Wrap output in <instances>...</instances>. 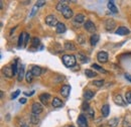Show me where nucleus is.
<instances>
[{
  "mask_svg": "<svg viewBox=\"0 0 131 127\" xmlns=\"http://www.w3.org/2000/svg\"><path fill=\"white\" fill-rule=\"evenodd\" d=\"M46 23L49 26H57L59 24V20L54 15H48L46 17Z\"/></svg>",
  "mask_w": 131,
  "mask_h": 127,
  "instance_id": "obj_2",
  "label": "nucleus"
},
{
  "mask_svg": "<svg viewBox=\"0 0 131 127\" xmlns=\"http://www.w3.org/2000/svg\"><path fill=\"white\" fill-rule=\"evenodd\" d=\"M31 45H32L33 48H37L39 46V38L38 37H33L32 41H31Z\"/></svg>",
  "mask_w": 131,
  "mask_h": 127,
  "instance_id": "obj_32",
  "label": "nucleus"
},
{
  "mask_svg": "<svg viewBox=\"0 0 131 127\" xmlns=\"http://www.w3.org/2000/svg\"><path fill=\"white\" fill-rule=\"evenodd\" d=\"M67 30V27H66V25L63 23V22H59V24L56 26V31L58 32V33H64V32Z\"/></svg>",
  "mask_w": 131,
  "mask_h": 127,
  "instance_id": "obj_17",
  "label": "nucleus"
},
{
  "mask_svg": "<svg viewBox=\"0 0 131 127\" xmlns=\"http://www.w3.org/2000/svg\"><path fill=\"white\" fill-rule=\"evenodd\" d=\"M17 28V26H15V27H14V28H12V29H11V31H10V34H12V33H13V32L15 31V29H16Z\"/></svg>",
  "mask_w": 131,
  "mask_h": 127,
  "instance_id": "obj_46",
  "label": "nucleus"
},
{
  "mask_svg": "<svg viewBox=\"0 0 131 127\" xmlns=\"http://www.w3.org/2000/svg\"><path fill=\"white\" fill-rule=\"evenodd\" d=\"M85 75H86L87 78H94V77H97V73L94 72L93 70H90V69L85 70Z\"/></svg>",
  "mask_w": 131,
  "mask_h": 127,
  "instance_id": "obj_20",
  "label": "nucleus"
},
{
  "mask_svg": "<svg viewBox=\"0 0 131 127\" xmlns=\"http://www.w3.org/2000/svg\"><path fill=\"white\" fill-rule=\"evenodd\" d=\"M24 45V32H21L18 37V47H21Z\"/></svg>",
  "mask_w": 131,
  "mask_h": 127,
  "instance_id": "obj_28",
  "label": "nucleus"
},
{
  "mask_svg": "<svg viewBox=\"0 0 131 127\" xmlns=\"http://www.w3.org/2000/svg\"><path fill=\"white\" fill-rule=\"evenodd\" d=\"M30 72L32 73L33 77H38V76L41 75V73H42V69H41L40 67L33 66L32 68H31V70H30Z\"/></svg>",
  "mask_w": 131,
  "mask_h": 127,
  "instance_id": "obj_12",
  "label": "nucleus"
},
{
  "mask_svg": "<svg viewBox=\"0 0 131 127\" xmlns=\"http://www.w3.org/2000/svg\"><path fill=\"white\" fill-rule=\"evenodd\" d=\"M94 95H95V92H93V91H91V90H86L85 93H84V99H85L86 101H88V100L92 99V98L94 97Z\"/></svg>",
  "mask_w": 131,
  "mask_h": 127,
  "instance_id": "obj_19",
  "label": "nucleus"
},
{
  "mask_svg": "<svg viewBox=\"0 0 131 127\" xmlns=\"http://www.w3.org/2000/svg\"><path fill=\"white\" fill-rule=\"evenodd\" d=\"M62 14H63V16H64L65 18H67V19H70V18H72V17H73V15H74V12H73V10H72V9H71L69 6H67L65 9L63 10Z\"/></svg>",
  "mask_w": 131,
  "mask_h": 127,
  "instance_id": "obj_8",
  "label": "nucleus"
},
{
  "mask_svg": "<svg viewBox=\"0 0 131 127\" xmlns=\"http://www.w3.org/2000/svg\"><path fill=\"white\" fill-rule=\"evenodd\" d=\"M49 98H50V95H49V94H48V93H43V94H41V95L39 96V101H40L43 105H47L48 102H49Z\"/></svg>",
  "mask_w": 131,
  "mask_h": 127,
  "instance_id": "obj_16",
  "label": "nucleus"
},
{
  "mask_svg": "<svg viewBox=\"0 0 131 127\" xmlns=\"http://www.w3.org/2000/svg\"><path fill=\"white\" fill-rule=\"evenodd\" d=\"M79 43H80V44H83V43H84V40H83V34H80V35H79Z\"/></svg>",
  "mask_w": 131,
  "mask_h": 127,
  "instance_id": "obj_44",
  "label": "nucleus"
},
{
  "mask_svg": "<svg viewBox=\"0 0 131 127\" xmlns=\"http://www.w3.org/2000/svg\"><path fill=\"white\" fill-rule=\"evenodd\" d=\"M93 85L96 87H102L104 85V80H99V81H94Z\"/></svg>",
  "mask_w": 131,
  "mask_h": 127,
  "instance_id": "obj_34",
  "label": "nucleus"
},
{
  "mask_svg": "<svg viewBox=\"0 0 131 127\" xmlns=\"http://www.w3.org/2000/svg\"><path fill=\"white\" fill-rule=\"evenodd\" d=\"M70 127H74V126H70Z\"/></svg>",
  "mask_w": 131,
  "mask_h": 127,
  "instance_id": "obj_48",
  "label": "nucleus"
},
{
  "mask_svg": "<svg viewBox=\"0 0 131 127\" xmlns=\"http://www.w3.org/2000/svg\"><path fill=\"white\" fill-rule=\"evenodd\" d=\"M118 123H119V119L118 118H112V119H110L109 121H108V125L110 127H116L118 125Z\"/></svg>",
  "mask_w": 131,
  "mask_h": 127,
  "instance_id": "obj_27",
  "label": "nucleus"
},
{
  "mask_svg": "<svg viewBox=\"0 0 131 127\" xmlns=\"http://www.w3.org/2000/svg\"><path fill=\"white\" fill-rule=\"evenodd\" d=\"M33 93H34V91H32V92H30V93H24L26 96H32L33 95Z\"/></svg>",
  "mask_w": 131,
  "mask_h": 127,
  "instance_id": "obj_45",
  "label": "nucleus"
},
{
  "mask_svg": "<svg viewBox=\"0 0 131 127\" xmlns=\"http://www.w3.org/2000/svg\"><path fill=\"white\" fill-rule=\"evenodd\" d=\"M78 125L80 127H88V121L84 114H80L78 118Z\"/></svg>",
  "mask_w": 131,
  "mask_h": 127,
  "instance_id": "obj_7",
  "label": "nucleus"
},
{
  "mask_svg": "<svg viewBox=\"0 0 131 127\" xmlns=\"http://www.w3.org/2000/svg\"><path fill=\"white\" fill-rule=\"evenodd\" d=\"M128 127H131V125H130V126H128Z\"/></svg>",
  "mask_w": 131,
  "mask_h": 127,
  "instance_id": "obj_49",
  "label": "nucleus"
},
{
  "mask_svg": "<svg viewBox=\"0 0 131 127\" xmlns=\"http://www.w3.org/2000/svg\"><path fill=\"white\" fill-rule=\"evenodd\" d=\"M99 41V35L98 34H93L92 36H91V38H90V43H91V46H96L97 45V43Z\"/></svg>",
  "mask_w": 131,
  "mask_h": 127,
  "instance_id": "obj_25",
  "label": "nucleus"
},
{
  "mask_svg": "<svg viewBox=\"0 0 131 127\" xmlns=\"http://www.w3.org/2000/svg\"><path fill=\"white\" fill-rule=\"evenodd\" d=\"M28 39H29V34H28V33H26V32H24V45H25V46L27 45Z\"/></svg>",
  "mask_w": 131,
  "mask_h": 127,
  "instance_id": "obj_38",
  "label": "nucleus"
},
{
  "mask_svg": "<svg viewBox=\"0 0 131 127\" xmlns=\"http://www.w3.org/2000/svg\"><path fill=\"white\" fill-rule=\"evenodd\" d=\"M124 77L126 78V80H128L129 82H131V75L130 74H125V75H124Z\"/></svg>",
  "mask_w": 131,
  "mask_h": 127,
  "instance_id": "obj_42",
  "label": "nucleus"
},
{
  "mask_svg": "<svg viewBox=\"0 0 131 127\" xmlns=\"http://www.w3.org/2000/svg\"><path fill=\"white\" fill-rule=\"evenodd\" d=\"M46 3H47V2H46V1H43V0H38V1L36 2V4H35V5H36L37 7H41V6L46 5Z\"/></svg>",
  "mask_w": 131,
  "mask_h": 127,
  "instance_id": "obj_37",
  "label": "nucleus"
},
{
  "mask_svg": "<svg viewBox=\"0 0 131 127\" xmlns=\"http://www.w3.org/2000/svg\"><path fill=\"white\" fill-rule=\"evenodd\" d=\"M2 72H3V74L5 75V77H7V78H12V77L14 76L12 69H11L10 67H8V66L4 67L3 70H2Z\"/></svg>",
  "mask_w": 131,
  "mask_h": 127,
  "instance_id": "obj_10",
  "label": "nucleus"
},
{
  "mask_svg": "<svg viewBox=\"0 0 131 127\" xmlns=\"http://www.w3.org/2000/svg\"><path fill=\"white\" fill-rule=\"evenodd\" d=\"M125 98H126V101H127L128 103H131V91L126 92V94H125Z\"/></svg>",
  "mask_w": 131,
  "mask_h": 127,
  "instance_id": "obj_36",
  "label": "nucleus"
},
{
  "mask_svg": "<svg viewBox=\"0 0 131 127\" xmlns=\"http://www.w3.org/2000/svg\"><path fill=\"white\" fill-rule=\"evenodd\" d=\"M11 69H12V71H13V74H14V75H16L17 73H18L19 69L17 68V62L16 61H14V62H13L12 66H11Z\"/></svg>",
  "mask_w": 131,
  "mask_h": 127,
  "instance_id": "obj_31",
  "label": "nucleus"
},
{
  "mask_svg": "<svg viewBox=\"0 0 131 127\" xmlns=\"http://www.w3.org/2000/svg\"><path fill=\"white\" fill-rule=\"evenodd\" d=\"M70 92H71V86H70V85H65V86H63L62 89H61V94H62L63 97H65V98H68V97H69Z\"/></svg>",
  "mask_w": 131,
  "mask_h": 127,
  "instance_id": "obj_9",
  "label": "nucleus"
},
{
  "mask_svg": "<svg viewBox=\"0 0 131 127\" xmlns=\"http://www.w3.org/2000/svg\"><path fill=\"white\" fill-rule=\"evenodd\" d=\"M84 27L87 31L89 32H94L96 31V25L94 24V22H92L91 20H87L85 23H84Z\"/></svg>",
  "mask_w": 131,
  "mask_h": 127,
  "instance_id": "obj_4",
  "label": "nucleus"
},
{
  "mask_svg": "<svg viewBox=\"0 0 131 127\" xmlns=\"http://www.w3.org/2000/svg\"><path fill=\"white\" fill-rule=\"evenodd\" d=\"M90 109V106H89V103L88 102H84L82 105V110L83 111H87L88 112V110Z\"/></svg>",
  "mask_w": 131,
  "mask_h": 127,
  "instance_id": "obj_35",
  "label": "nucleus"
},
{
  "mask_svg": "<svg viewBox=\"0 0 131 127\" xmlns=\"http://www.w3.org/2000/svg\"><path fill=\"white\" fill-rule=\"evenodd\" d=\"M19 94H20V91H19V90H16L14 93H12V95H11V99H15Z\"/></svg>",
  "mask_w": 131,
  "mask_h": 127,
  "instance_id": "obj_40",
  "label": "nucleus"
},
{
  "mask_svg": "<svg viewBox=\"0 0 131 127\" xmlns=\"http://www.w3.org/2000/svg\"><path fill=\"white\" fill-rule=\"evenodd\" d=\"M79 59H80V61H81L82 63H88V58H87L86 56H84L82 52L79 54Z\"/></svg>",
  "mask_w": 131,
  "mask_h": 127,
  "instance_id": "obj_33",
  "label": "nucleus"
},
{
  "mask_svg": "<svg viewBox=\"0 0 131 127\" xmlns=\"http://www.w3.org/2000/svg\"><path fill=\"white\" fill-rule=\"evenodd\" d=\"M113 101H114L117 105H119V106H124V105H125V103H124V101H123V99H122V96L119 95V94L114 95Z\"/></svg>",
  "mask_w": 131,
  "mask_h": 127,
  "instance_id": "obj_14",
  "label": "nucleus"
},
{
  "mask_svg": "<svg viewBox=\"0 0 131 127\" xmlns=\"http://www.w3.org/2000/svg\"><path fill=\"white\" fill-rule=\"evenodd\" d=\"M76 62H77V60H76V57L74 55H65V56H63V63L68 68L74 67L76 65Z\"/></svg>",
  "mask_w": 131,
  "mask_h": 127,
  "instance_id": "obj_1",
  "label": "nucleus"
},
{
  "mask_svg": "<svg viewBox=\"0 0 131 127\" xmlns=\"http://www.w3.org/2000/svg\"><path fill=\"white\" fill-rule=\"evenodd\" d=\"M32 79H33L32 73H31L30 71L27 72V73L25 74V80H26V82H27V83H31V82H32Z\"/></svg>",
  "mask_w": 131,
  "mask_h": 127,
  "instance_id": "obj_29",
  "label": "nucleus"
},
{
  "mask_svg": "<svg viewBox=\"0 0 131 127\" xmlns=\"http://www.w3.org/2000/svg\"><path fill=\"white\" fill-rule=\"evenodd\" d=\"M108 8H109V10H110L111 12H113V13H117V12H118V9H117V7H116V5L114 4L113 1H109V2H108Z\"/></svg>",
  "mask_w": 131,
  "mask_h": 127,
  "instance_id": "obj_22",
  "label": "nucleus"
},
{
  "mask_svg": "<svg viewBox=\"0 0 131 127\" xmlns=\"http://www.w3.org/2000/svg\"><path fill=\"white\" fill-rule=\"evenodd\" d=\"M21 3L22 4H28V3H30V1H22Z\"/></svg>",
  "mask_w": 131,
  "mask_h": 127,
  "instance_id": "obj_47",
  "label": "nucleus"
},
{
  "mask_svg": "<svg viewBox=\"0 0 131 127\" xmlns=\"http://www.w3.org/2000/svg\"><path fill=\"white\" fill-rule=\"evenodd\" d=\"M42 110H43V107H42V105H41L40 103H38V102H34L32 104V106H31L32 114L38 115V114H40V113L42 112Z\"/></svg>",
  "mask_w": 131,
  "mask_h": 127,
  "instance_id": "obj_3",
  "label": "nucleus"
},
{
  "mask_svg": "<svg viewBox=\"0 0 131 127\" xmlns=\"http://www.w3.org/2000/svg\"><path fill=\"white\" fill-rule=\"evenodd\" d=\"M92 68L93 69H95V70H97V71H99V72H101V73H104V74H106L107 72L102 68V67H100L99 65H97V64H93L92 65Z\"/></svg>",
  "mask_w": 131,
  "mask_h": 127,
  "instance_id": "obj_30",
  "label": "nucleus"
},
{
  "mask_svg": "<svg viewBox=\"0 0 131 127\" xmlns=\"http://www.w3.org/2000/svg\"><path fill=\"white\" fill-rule=\"evenodd\" d=\"M23 78H25V77H24V67L21 66V67L19 68V71H18V78H17V80H18L19 82H21V81L23 80Z\"/></svg>",
  "mask_w": 131,
  "mask_h": 127,
  "instance_id": "obj_24",
  "label": "nucleus"
},
{
  "mask_svg": "<svg viewBox=\"0 0 131 127\" xmlns=\"http://www.w3.org/2000/svg\"><path fill=\"white\" fill-rule=\"evenodd\" d=\"M64 46L67 50H76V47L72 41H66Z\"/></svg>",
  "mask_w": 131,
  "mask_h": 127,
  "instance_id": "obj_23",
  "label": "nucleus"
},
{
  "mask_svg": "<svg viewBox=\"0 0 131 127\" xmlns=\"http://www.w3.org/2000/svg\"><path fill=\"white\" fill-rule=\"evenodd\" d=\"M51 106H52L53 108H60V107L63 106V101H62L60 98L56 97V98H53L52 101H51Z\"/></svg>",
  "mask_w": 131,
  "mask_h": 127,
  "instance_id": "obj_13",
  "label": "nucleus"
},
{
  "mask_svg": "<svg viewBox=\"0 0 131 127\" xmlns=\"http://www.w3.org/2000/svg\"><path fill=\"white\" fill-rule=\"evenodd\" d=\"M37 8H38V7H37L36 5H34V6H33L32 10H31V14L29 15V16H30V17H32V16L35 15V13H36V11H37Z\"/></svg>",
  "mask_w": 131,
  "mask_h": 127,
  "instance_id": "obj_39",
  "label": "nucleus"
},
{
  "mask_svg": "<svg viewBox=\"0 0 131 127\" xmlns=\"http://www.w3.org/2000/svg\"><path fill=\"white\" fill-rule=\"evenodd\" d=\"M97 60L100 63H107L108 62V54L106 51H99L97 55Z\"/></svg>",
  "mask_w": 131,
  "mask_h": 127,
  "instance_id": "obj_6",
  "label": "nucleus"
},
{
  "mask_svg": "<svg viewBox=\"0 0 131 127\" xmlns=\"http://www.w3.org/2000/svg\"><path fill=\"white\" fill-rule=\"evenodd\" d=\"M115 27H116V22H115L114 19H107V20L105 21V28H106L108 31L113 30Z\"/></svg>",
  "mask_w": 131,
  "mask_h": 127,
  "instance_id": "obj_5",
  "label": "nucleus"
},
{
  "mask_svg": "<svg viewBox=\"0 0 131 127\" xmlns=\"http://www.w3.org/2000/svg\"><path fill=\"white\" fill-rule=\"evenodd\" d=\"M88 114H89V116H90V117H92V118H94V115H95V112H94V110H93L92 108H90V109L88 110Z\"/></svg>",
  "mask_w": 131,
  "mask_h": 127,
  "instance_id": "obj_41",
  "label": "nucleus"
},
{
  "mask_svg": "<svg viewBox=\"0 0 131 127\" xmlns=\"http://www.w3.org/2000/svg\"><path fill=\"white\" fill-rule=\"evenodd\" d=\"M19 103H20V104H25V103H26V99H25V98H21V99L19 100Z\"/></svg>",
  "mask_w": 131,
  "mask_h": 127,
  "instance_id": "obj_43",
  "label": "nucleus"
},
{
  "mask_svg": "<svg viewBox=\"0 0 131 127\" xmlns=\"http://www.w3.org/2000/svg\"><path fill=\"white\" fill-rule=\"evenodd\" d=\"M86 17L83 15V14H78L74 18V22L75 23H83V22H86Z\"/></svg>",
  "mask_w": 131,
  "mask_h": 127,
  "instance_id": "obj_21",
  "label": "nucleus"
},
{
  "mask_svg": "<svg viewBox=\"0 0 131 127\" xmlns=\"http://www.w3.org/2000/svg\"><path fill=\"white\" fill-rule=\"evenodd\" d=\"M29 119H30V123L33 124V125H36L39 122V118H38V116L36 114H31Z\"/></svg>",
  "mask_w": 131,
  "mask_h": 127,
  "instance_id": "obj_26",
  "label": "nucleus"
},
{
  "mask_svg": "<svg viewBox=\"0 0 131 127\" xmlns=\"http://www.w3.org/2000/svg\"><path fill=\"white\" fill-rule=\"evenodd\" d=\"M116 34H119V35H126L128 33H130V30L126 27V26H120L118 27V29L115 31Z\"/></svg>",
  "mask_w": 131,
  "mask_h": 127,
  "instance_id": "obj_11",
  "label": "nucleus"
},
{
  "mask_svg": "<svg viewBox=\"0 0 131 127\" xmlns=\"http://www.w3.org/2000/svg\"><path fill=\"white\" fill-rule=\"evenodd\" d=\"M101 113H102V115H103L104 117H107V116L109 115V113H110V106H109L108 104H105V105L102 107V109H101Z\"/></svg>",
  "mask_w": 131,
  "mask_h": 127,
  "instance_id": "obj_18",
  "label": "nucleus"
},
{
  "mask_svg": "<svg viewBox=\"0 0 131 127\" xmlns=\"http://www.w3.org/2000/svg\"><path fill=\"white\" fill-rule=\"evenodd\" d=\"M67 3H68V1H59V2H58V4L56 5L57 10H58V11L63 12V10L65 9L67 6H68V5H67Z\"/></svg>",
  "mask_w": 131,
  "mask_h": 127,
  "instance_id": "obj_15",
  "label": "nucleus"
}]
</instances>
